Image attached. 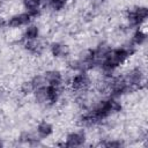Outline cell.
Segmentation results:
<instances>
[{
    "mask_svg": "<svg viewBox=\"0 0 148 148\" xmlns=\"http://www.w3.org/2000/svg\"><path fill=\"white\" fill-rule=\"evenodd\" d=\"M135 51V47L130 43L126 46H121V47H116V49H110L106 54L104 56L103 60L99 64V68L103 72L105 77H109L111 75H113V72L121 66L123 64H125L127 61V59L132 56V53Z\"/></svg>",
    "mask_w": 148,
    "mask_h": 148,
    "instance_id": "obj_2",
    "label": "cell"
},
{
    "mask_svg": "<svg viewBox=\"0 0 148 148\" xmlns=\"http://www.w3.org/2000/svg\"><path fill=\"white\" fill-rule=\"evenodd\" d=\"M53 125L47 121V120H42L38 123V125L36 126V130H35V134L36 136L38 138V140H44V139H47L50 138L52 134H53Z\"/></svg>",
    "mask_w": 148,
    "mask_h": 148,
    "instance_id": "obj_10",
    "label": "cell"
},
{
    "mask_svg": "<svg viewBox=\"0 0 148 148\" xmlns=\"http://www.w3.org/2000/svg\"><path fill=\"white\" fill-rule=\"evenodd\" d=\"M99 146H103V147H116V148H117V147H121V146H124V142L120 141V140H118V139H113V140H109V139H106L105 141L101 142Z\"/></svg>",
    "mask_w": 148,
    "mask_h": 148,
    "instance_id": "obj_16",
    "label": "cell"
},
{
    "mask_svg": "<svg viewBox=\"0 0 148 148\" xmlns=\"http://www.w3.org/2000/svg\"><path fill=\"white\" fill-rule=\"evenodd\" d=\"M46 80L47 84H52V86H64V77L62 74L57 71V69H50L43 73Z\"/></svg>",
    "mask_w": 148,
    "mask_h": 148,
    "instance_id": "obj_13",
    "label": "cell"
},
{
    "mask_svg": "<svg viewBox=\"0 0 148 148\" xmlns=\"http://www.w3.org/2000/svg\"><path fill=\"white\" fill-rule=\"evenodd\" d=\"M46 1H47V7L54 12L61 10L69 2V0H46Z\"/></svg>",
    "mask_w": 148,
    "mask_h": 148,
    "instance_id": "obj_15",
    "label": "cell"
},
{
    "mask_svg": "<svg viewBox=\"0 0 148 148\" xmlns=\"http://www.w3.org/2000/svg\"><path fill=\"white\" fill-rule=\"evenodd\" d=\"M120 102L114 97H106L95 103L80 117V123L84 126H94L106 120L109 117L121 111Z\"/></svg>",
    "mask_w": 148,
    "mask_h": 148,
    "instance_id": "obj_1",
    "label": "cell"
},
{
    "mask_svg": "<svg viewBox=\"0 0 148 148\" xmlns=\"http://www.w3.org/2000/svg\"><path fill=\"white\" fill-rule=\"evenodd\" d=\"M86 140H87V136H86V133L83 131H73L66 135L61 146L69 147V148L81 147L86 143Z\"/></svg>",
    "mask_w": 148,
    "mask_h": 148,
    "instance_id": "obj_8",
    "label": "cell"
},
{
    "mask_svg": "<svg viewBox=\"0 0 148 148\" xmlns=\"http://www.w3.org/2000/svg\"><path fill=\"white\" fill-rule=\"evenodd\" d=\"M34 18H36V16L32 13L24 10L22 13H17V14L12 15L6 21L5 24L8 28H22V27H27L28 24H30Z\"/></svg>",
    "mask_w": 148,
    "mask_h": 148,
    "instance_id": "obj_6",
    "label": "cell"
},
{
    "mask_svg": "<svg viewBox=\"0 0 148 148\" xmlns=\"http://www.w3.org/2000/svg\"><path fill=\"white\" fill-rule=\"evenodd\" d=\"M23 49L28 53L38 57V56L43 54L45 46H44L43 42L38 38V39H35V40H30V42H23Z\"/></svg>",
    "mask_w": 148,
    "mask_h": 148,
    "instance_id": "obj_11",
    "label": "cell"
},
{
    "mask_svg": "<svg viewBox=\"0 0 148 148\" xmlns=\"http://www.w3.org/2000/svg\"><path fill=\"white\" fill-rule=\"evenodd\" d=\"M2 146H3V142H2V140L0 139V147H2Z\"/></svg>",
    "mask_w": 148,
    "mask_h": 148,
    "instance_id": "obj_17",
    "label": "cell"
},
{
    "mask_svg": "<svg viewBox=\"0 0 148 148\" xmlns=\"http://www.w3.org/2000/svg\"><path fill=\"white\" fill-rule=\"evenodd\" d=\"M62 91H64V86L46 84L37 89L32 95L38 104L44 106H53L59 102Z\"/></svg>",
    "mask_w": 148,
    "mask_h": 148,
    "instance_id": "obj_3",
    "label": "cell"
},
{
    "mask_svg": "<svg viewBox=\"0 0 148 148\" xmlns=\"http://www.w3.org/2000/svg\"><path fill=\"white\" fill-rule=\"evenodd\" d=\"M148 9L145 6H135L127 10L126 22L131 28H140L147 20Z\"/></svg>",
    "mask_w": 148,
    "mask_h": 148,
    "instance_id": "obj_4",
    "label": "cell"
},
{
    "mask_svg": "<svg viewBox=\"0 0 148 148\" xmlns=\"http://www.w3.org/2000/svg\"><path fill=\"white\" fill-rule=\"evenodd\" d=\"M146 40H147V35H146V32H145L143 30H141L140 28H136L135 31H134L133 35H132V38H131V42H130V43H131L134 47H136V46L143 45V44L146 43Z\"/></svg>",
    "mask_w": 148,
    "mask_h": 148,
    "instance_id": "obj_14",
    "label": "cell"
},
{
    "mask_svg": "<svg viewBox=\"0 0 148 148\" xmlns=\"http://www.w3.org/2000/svg\"><path fill=\"white\" fill-rule=\"evenodd\" d=\"M98 1H104V0H98Z\"/></svg>",
    "mask_w": 148,
    "mask_h": 148,
    "instance_id": "obj_18",
    "label": "cell"
},
{
    "mask_svg": "<svg viewBox=\"0 0 148 148\" xmlns=\"http://www.w3.org/2000/svg\"><path fill=\"white\" fill-rule=\"evenodd\" d=\"M40 36V29L37 24L30 23L27 27H24V30L22 32V42H30L38 39Z\"/></svg>",
    "mask_w": 148,
    "mask_h": 148,
    "instance_id": "obj_12",
    "label": "cell"
},
{
    "mask_svg": "<svg viewBox=\"0 0 148 148\" xmlns=\"http://www.w3.org/2000/svg\"><path fill=\"white\" fill-rule=\"evenodd\" d=\"M50 53L56 59H65L69 56V46L61 42H53L50 44Z\"/></svg>",
    "mask_w": 148,
    "mask_h": 148,
    "instance_id": "obj_9",
    "label": "cell"
},
{
    "mask_svg": "<svg viewBox=\"0 0 148 148\" xmlns=\"http://www.w3.org/2000/svg\"><path fill=\"white\" fill-rule=\"evenodd\" d=\"M123 76H124L125 81L127 82V84L131 86L133 89L140 88V86L143 84V82H145V74L140 67H134V68L130 69Z\"/></svg>",
    "mask_w": 148,
    "mask_h": 148,
    "instance_id": "obj_7",
    "label": "cell"
},
{
    "mask_svg": "<svg viewBox=\"0 0 148 148\" xmlns=\"http://www.w3.org/2000/svg\"><path fill=\"white\" fill-rule=\"evenodd\" d=\"M90 86L91 80L87 72H76L69 80V87L75 92H86Z\"/></svg>",
    "mask_w": 148,
    "mask_h": 148,
    "instance_id": "obj_5",
    "label": "cell"
}]
</instances>
